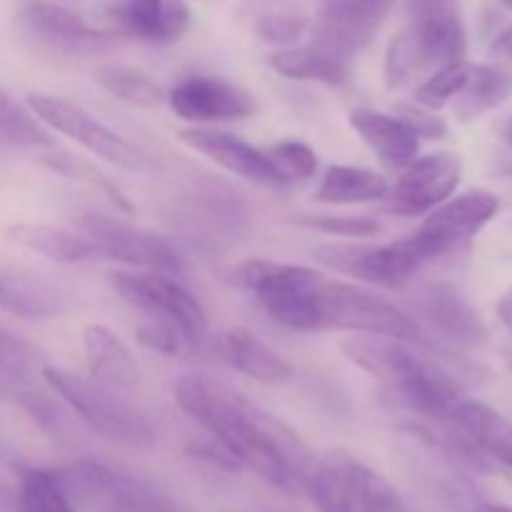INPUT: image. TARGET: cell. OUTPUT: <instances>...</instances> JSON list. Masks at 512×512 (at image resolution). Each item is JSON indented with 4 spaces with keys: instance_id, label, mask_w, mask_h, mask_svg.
Returning a JSON list of instances; mask_svg holds the SVG:
<instances>
[{
    "instance_id": "1",
    "label": "cell",
    "mask_w": 512,
    "mask_h": 512,
    "mask_svg": "<svg viewBox=\"0 0 512 512\" xmlns=\"http://www.w3.org/2000/svg\"><path fill=\"white\" fill-rule=\"evenodd\" d=\"M175 403L215 443L223 445L240 468H250L273 488L305 495L315 460L303 440L238 390L205 375H185L175 383Z\"/></svg>"
},
{
    "instance_id": "2",
    "label": "cell",
    "mask_w": 512,
    "mask_h": 512,
    "mask_svg": "<svg viewBox=\"0 0 512 512\" xmlns=\"http://www.w3.org/2000/svg\"><path fill=\"white\" fill-rule=\"evenodd\" d=\"M233 278L283 328L300 333L323 330V290L328 278L315 268L253 258L238 265Z\"/></svg>"
},
{
    "instance_id": "3",
    "label": "cell",
    "mask_w": 512,
    "mask_h": 512,
    "mask_svg": "<svg viewBox=\"0 0 512 512\" xmlns=\"http://www.w3.org/2000/svg\"><path fill=\"white\" fill-rule=\"evenodd\" d=\"M40 373L45 385L100 438L135 450H150L158 440L150 420L93 375L85 378L53 365H43Z\"/></svg>"
},
{
    "instance_id": "4",
    "label": "cell",
    "mask_w": 512,
    "mask_h": 512,
    "mask_svg": "<svg viewBox=\"0 0 512 512\" xmlns=\"http://www.w3.org/2000/svg\"><path fill=\"white\" fill-rule=\"evenodd\" d=\"M305 495L318 512H403L383 475L348 453H328L310 470Z\"/></svg>"
},
{
    "instance_id": "5",
    "label": "cell",
    "mask_w": 512,
    "mask_h": 512,
    "mask_svg": "<svg viewBox=\"0 0 512 512\" xmlns=\"http://www.w3.org/2000/svg\"><path fill=\"white\" fill-rule=\"evenodd\" d=\"M323 330L385 335L418 348H433L428 330L413 315L400 310L390 300L343 280H325Z\"/></svg>"
},
{
    "instance_id": "6",
    "label": "cell",
    "mask_w": 512,
    "mask_h": 512,
    "mask_svg": "<svg viewBox=\"0 0 512 512\" xmlns=\"http://www.w3.org/2000/svg\"><path fill=\"white\" fill-rule=\"evenodd\" d=\"M115 293L128 305L145 315H158L178 325L190 348H198L208 340V315L200 300L173 275L155 270L115 268L108 273Z\"/></svg>"
},
{
    "instance_id": "7",
    "label": "cell",
    "mask_w": 512,
    "mask_h": 512,
    "mask_svg": "<svg viewBox=\"0 0 512 512\" xmlns=\"http://www.w3.org/2000/svg\"><path fill=\"white\" fill-rule=\"evenodd\" d=\"M25 105L33 110V115L40 123L48 125L55 133L68 135L70 140L83 145L90 155H98L105 163L118 165L123 170H135V173L150 168L148 155L140 153L123 135L110 130L108 125L100 123L95 115H90L80 105L58 98V95L45 93H30Z\"/></svg>"
},
{
    "instance_id": "8",
    "label": "cell",
    "mask_w": 512,
    "mask_h": 512,
    "mask_svg": "<svg viewBox=\"0 0 512 512\" xmlns=\"http://www.w3.org/2000/svg\"><path fill=\"white\" fill-rule=\"evenodd\" d=\"M315 260L335 273L353 275L355 280L378 285V288H400L415 275V270L430 263L413 235L395 243H325L315 248Z\"/></svg>"
},
{
    "instance_id": "9",
    "label": "cell",
    "mask_w": 512,
    "mask_h": 512,
    "mask_svg": "<svg viewBox=\"0 0 512 512\" xmlns=\"http://www.w3.org/2000/svg\"><path fill=\"white\" fill-rule=\"evenodd\" d=\"M78 228L93 243L100 258L115 260L125 268L155 270V273L168 275L180 273V268H183L180 255L175 253V248L163 235L135 228V225L113 218V215L83 213L78 218Z\"/></svg>"
},
{
    "instance_id": "10",
    "label": "cell",
    "mask_w": 512,
    "mask_h": 512,
    "mask_svg": "<svg viewBox=\"0 0 512 512\" xmlns=\"http://www.w3.org/2000/svg\"><path fill=\"white\" fill-rule=\"evenodd\" d=\"M498 208V195L490 190H468L458 198L450 195L445 203L425 215L413 238L433 263L443 255L465 248L498 215Z\"/></svg>"
},
{
    "instance_id": "11",
    "label": "cell",
    "mask_w": 512,
    "mask_h": 512,
    "mask_svg": "<svg viewBox=\"0 0 512 512\" xmlns=\"http://www.w3.org/2000/svg\"><path fill=\"white\" fill-rule=\"evenodd\" d=\"M393 5L395 0H323L313 25V45L340 60L363 53Z\"/></svg>"
},
{
    "instance_id": "12",
    "label": "cell",
    "mask_w": 512,
    "mask_h": 512,
    "mask_svg": "<svg viewBox=\"0 0 512 512\" xmlns=\"http://www.w3.org/2000/svg\"><path fill=\"white\" fill-rule=\"evenodd\" d=\"M463 178V160L455 153H433L415 158L403 168L395 185L388 188V208L393 213L413 218L428 215L458 190Z\"/></svg>"
},
{
    "instance_id": "13",
    "label": "cell",
    "mask_w": 512,
    "mask_h": 512,
    "mask_svg": "<svg viewBox=\"0 0 512 512\" xmlns=\"http://www.w3.org/2000/svg\"><path fill=\"white\" fill-rule=\"evenodd\" d=\"M168 103L180 120L193 125L230 123L255 113V100L240 85L215 75H190L168 93Z\"/></svg>"
},
{
    "instance_id": "14",
    "label": "cell",
    "mask_w": 512,
    "mask_h": 512,
    "mask_svg": "<svg viewBox=\"0 0 512 512\" xmlns=\"http://www.w3.org/2000/svg\"><path fill=\"white\" fill-rule=\"evenodd\" d=\"M20 18L33 38L65 55H93L113 45V35L50 0H28Z\"/></svg>"
},
{
    "instance_id": "15",
    "label": "cell",
    "mask_w": 512,
    "mask_h": 512,
    "mask_svg": "<svg viewBox=\"0 0 512 512\" xmlns=\"http://www.w3.org/2000/svg\"><path fill=\"white\" fill-rule=\"evenodd\" d=\"M380 398L393 410H408L435 423H450L455 408L463 400V388L448 370L430 360L420 373L383 385Z\"/></svg>"
},
{
    "instance_id": "16",
    "label": "cell",
    "mask_w": 512,
    "mask_h": 512,
    "mask_svg": "<svg viewBox=\"0 0 512 512\" xmlns=\"http://www.w3.org/2000/svg\"><path fill=\"white\" fill-rule=\"evenodd\" d=\"M415 310L430 328L453 343L468 345V348H483L488 343V325L483 323L475 305L453 283L435 280V283L423 285L415 295Z\"/></svg>"
},
{
    "instance_id": "17",
    "label": "cell",
    "mask_w": 512,
    "mask_h": 512,
    "mask_svg": "<svg viewBox=\"0 0 512 512\" xmlns=\"http://www.w3.org/2000/svg\"><path fill=\"white\" fill-rule=\"evenodd\" d=\"M178 138L190 150H198L200 155L210 158L220 168L228 170V173L238 175V178L260 185H280L265 150L253 148L250 143L240 140L238 135L225 133V130L203 128V125H193V128L180 130Z\"/></svg>"
},
{
    "instance_id": "18",
    "label": "cell",
    "mask_w": 512,
    "mask_h": 512,
    "mask_svg": "<svg viewBox=\"0 0 512 512\" xmlns=\"http://www.w3.org/2000/svg\"><path fill=\"white\" fill-rule=\"evenodd\" d=\"M340 350H343L350 363L378 378L383 385L410 378V375L420 373L430 363V358L413 350L410 343L385 338V335L353 333L340 343Z\"/></svg>"
},
{
    "instance_id": "19",
    "label": "cell",
    "mask_w": 512,
    "mask_h": 512,
    "mask_svg": "<svg viewBox=\"0 0 512 512\" xmlns=\"http://www.w3.org/2000/svg\"><path fill=\"white\" fill-rule=\"evenodd\" d=\"M120 33L145 43H175L190 25L185 0H123L113 10Z\"/></svg>"
},
{
    "instance_id": "20",
    "label": "cell",
    "mask_w": 512,
    "mask_h": 512,
    "mask_svg": "<svg viewBox=\"0 0 512 512\" xmlns=\"http://www.w3.org/2000/svg\"><path fill=\"white\" fill-rule=\"evenodd\" d=\"M350 128L388 168L403 170L418 158L420 138L398 118L380 110L358 108L348 115Z\"/></svg>"
},
{
    "instance_id": "21",
    "label": "cell",
    "mask_w": 512,
    "mask_h": 512,
    "mask_svg": "<svg viewBox=\"0 0 512 512\" xmlns=\"http://www.w3.org/2000/svg\"><path fill=\"white\" fill-rule=\"evenodd\" d=\"M83 353L90 375L100 383L110 388H135L140 383V368L133 350L108 325H85Z\"/></svg>"
},
{
    "instance_id": "22",
    "label": "cell",
    "mask_w": 512,
    "mask_h": 512,
    "mask_svg": "<svg viewBox=\"0 0 512 512\" xmlns=\"http://www.w3.org/2000/svg\"><path fill=\"white\" fill-rule=\"evenodd\" d=\"M223 355L238 373L255 383L283 385L295 375L283 355L245 328H233L223 335Z\"/></svg>"
},
{
    "instance_id": "23",
    "label": "cell",
    "mask_w": 512,
    "mask_h": 512,
    "mask_svg": "<svg viewBox=\"0 0 512 512\" xmlns=\"http://www.w3.org/2000/svg\"><path fill=\"white\" fill-rule=\"evenodd\" d=\"M453 423L473 440L475 448L512 468V423L480 400L463 398L453 413Z\"/></svg>"
},
{
    "instance_id": "24",
    "label": "cell",
    "mask_w": 512,
    "mask_h": 512,
    "mask_svg": "<svg viewBox=\"0 0 512 512\" xmlns=\"http://www.w3.org/2000/svg\"><path fill=\"white\" fill-rule=\"evenodd\" d=\"M388 178L358 165H328L313 198L325 205H360L383 200L388 195Z\"/></svg>"
},
{
    "instance_id": "25",
    "label": "cell",
    "mask_w": 512,
    "mask_h": 512,
    "mask_svg": "<svg viewBox=\"0 0 512 512\" xmlns=\"http://www.w3.org/2000/svg\"><path fill=\"white\" fill-rule=\"evenodd\" d=\"M8 238L13 240L15 245H20V248L33 250V253L63 265L83 263V260H90L98 255L93 243H90L83 233H73V230H65L60 228V225H10Z\"/></svg>"
},
{
    "instance_id": "26",
    "label": "cell",
    "mask_w": 512,
    "mask_h": 512,
    "mask_svg": "<svg viewBox=\"0 0 512 512\" xmlns=\"http://www.w3.org/2000/svg\"><path fill=\"white\" fill-rule=\"evenodd\" d=\"M512 95V73L498 65H473L468 83L453 100L455 118L463 123L483 118L485 113L503 105Z\"/></svg>"
},
{
    "instance_id": "27",
    "label": "cell",
    "mask_w": 512,
    "mask_h": 512,
    "mask_svg": "<svg viewBox=\"0 0 512 512\" xmlns=\"http://www.w3.org/2000/svg\"><path fill=\"white\" fill-rule=\"evenodd\" d=\"M268 63L275 73L290 80H310V83H323L340 88L348 83V68L345 60L325 53V50L308 45V48H283L268 55Z\"/></svg>"
},
{
    "instance_id": "28",
    "label": "cell",
    "mask_w": 512,
    "mask_h": 512,
    "mask_svg": "<svg viewBox=\"0 0 512 512\" xmlns=\"http://www.w3.org/2000/svg\"><path fill=\"white\" fill-rule=\"evenodd\" d=\"M93 80L105 93L123 100V103L135 105V108H155V105L168 100L163 85L148 78L143 70L128 68V65H100V68H95Z\"/></svg>"
},
{
    "instance_id": "29",
    "label": "cell",
    "mask_w": 512,
    "mask_h": 512,
    "mask_svg": "<svg viewBox=\"0 0 512 512\" xmlns=\"http://www.w3.org/2000/svg\"><path fill=\"white\" fill-rule=\"evenodd\" d=\"M55 138L28 105H20L0 90V145L13 148H53Z\"/></svg>"
},
{
    "instance_id": "30",
    "label": "cell",
    "mask_w": 512,
    "mask_h": 512,
    "mask_svg": "<svg viewBox=\"0 0 512 512\" xmlns=\"http://www.w3.org/2000/svg\"><path fill=\"white\" fill-rule=\"evenodd\" d=\"M0 308L18 315V318L43 320L58 315L60 310H63V303H60L58 293L45 288L43 283H33V280L18 278V275H13V278H5L3 275V298H0Z\"/></svg>"
},
{
    "instance_id": "31",
    "label": "cell",
    "mask_w": 512,
    "mask_h": 512,
    "mask_svg": "<svg viewBox=\"0 0 512 512\" xmlns=\"http://www.w3.org/2000/svg\"><path fill=\"white\" fill-rule=\"evenodd\" d=\"M18 512H73L55 470L23 468L18 473Z\"/></svg>"
},
{
    "instance_id": "32",
    "label": "cell",
    "mask_w": 512,
    "mask_h": 512,
    "mask_svg": "<svg viewBox=\"0 0 512 512\" xmlns=\"http://www.w3.org/2000/svg\"><path fill=\"white\" fill-rule=\"evenodd\" d=\"M470 73H473V63H468L465 58L448 65H440V68H435V73L420 85L418 93H415V100L428 110L445 108V105L453 103V100L458 98L460 90L468 83Z\"/></svg>"
},
{
    "instance_id": "33",
    "label": "cell",
    "mask_w": 512,
    "mask_h": 512,
    "mask_svg": "<svg viewBox=\"0 0 512 512\" xmlns=\"http://www.w3.org/2000/svg\"><path fill=\"white\" fill-rule=\"evenodd\" d=\"M265 155H268L280 185L303 183V180L313 178L315 170H318V155L310 145L300 143V140H283V143L265 150Z\"/></svg>"
},
{
    "instance_id": "34",
    "label": "cell",
    "mask_w": 512,
    "mask_h": 512,
    "mask_svg": "<svg viewBox=\"0 0 512 512\" xmlns=\"http://www.w3.org/2000/svg\"><path fill=\"white\" fill-rule=\"evenodd\" d=\"M135 338L145 345L148 350H155L160 355H178L183 350V345H188V340L183 338V333L178 330V325L170 323V320L158 318V315H145L143 320L135 328Z\"/></svg>"
},
{
    "instance_id": "35",
    "label": "cell",
    "mask_w": 512,
    "mask_h": 512,
    "mask_svg": "<svg viewBox=\"0 0 512 512\" xmlns=\"http://www.w3.org/2000/svg\"><path fill=\"white\" fill-rule=\"evenodd\" d=\"M295 223L303 228L320 230L325 235H340V238H370L380 230V225L373 218L363 215H300Z\"/></svg>"
},
{
    "instance_id": "36",
    "label": "cell",
    "mask_w": 512,
    "mask_h": 512,
    "mask_svg": "<svg viewBox=\"0 0 512 512\" xmlns=\"http://www.w3.org/2000/svg\"><path fill=\"white\" fill-rule=\"evenodd\" d=\"M308 18L293 13H270L255 23V35L263 43L280 45V48H293L308 30Z\"/></svg>"
},
{
    "instance_id": "37",
    "label": "cell",
    "mask_w": 512,
    "mask_h": 512,
    "mask_svg": "<svg viewBox=\"0 0 512 512\" xmlns=\"http://www.w3.org/2000/svg\"><path fill=\"white\" fill-rule=\"evenodd\" d=\"M38 360L40 353L28 340L18 338L0 325V370L3 373L13 375V378H28L38 368Z\"/></svg>"
},
{
    "instance_id": "38",
    "label": "cell",
    "mask_w": 512,
    "mask_h": 512,
    "mask_svg": "<svg viewBox=\"0 0 512 512\" xmlns=\"http://www.w3.org/2000/svg\"><path fill=\"white\" fill-rule=\"evenodd\" d=\"M395 115H398L418 138L440 140L448 135V125L443 123V118L435 115V110L423 108V105H420V108H415V105H398V108H395Z\"/></svg>"
},
{
    "instance_id": "39",
    "label": "cell",
    "mask_w": 512,
    "mask_h": 512,
    "mask_svg": "<svg viewBox=\"0 0 512 512\" xmlns=\"http://www.w3.org/2000/svg\"><path fill=\"white\" fill-rule=\"evenodd\" d=\"M410 18L413 23H425V20H443L458 18V0H408Z\"/></svg>"
},
{
    "instance_id": "40",
    "label": "cell",
    "mask_w": 512,
    "mask_h": 512,
    "mask_svg": "<svg viewBox=\"0 0 512 512\" xmlns=\"http://www.w3.org/2000/svg\"><path fill=\"white\" fill-rule=\"evenodd\" d=\"M490 60H493V65H498V68L510 70L512 73V25L505 28L503 33L490 43Z\"/></svg>"
},
{
    "instance_id": "41",
    "label": "cell",
    "mask_w": 512,
    "mask_h": 512,
    "mask_svg": "<svg viewBox=\"0 0 512 512\" xmlns=\"http://www.w3.org/2000/svg\"><path fill=\"white\" fill-rule=\"evenodd\" d=\"M498 318L505 325V330L512 335V295H505L498 303Z\"/></svg>"
},
{
    "instance_id": "42",
    "label": "cell",
    "mask_w": 512,
    "mask_h": 512,
    "mask_svg": "<svg viewBox=\"0 0 512 512\" xmlns=\"http://www.w3.org/2000/svg\"><path fill=\"white\" fill-rule=\"evenodd\" d=\"M498 170H500V173H503V175H512V153L503 155V158H500Z\"/></svg>"
},
{
    "instance_id": "43",
    "label": "cell",
    "mask_w": 512,
    "mask_h": 512,
    "mask_svg": "<svg viewBox=\"0 0 512 512\" xmlns=\"http://www.w3.org/2000/svg\"><path fill=\"white\" fill-rule=\"evenodd\" d=\"M473 512H512V508H505V505H480V508Z\"/></svg>"
},
{
    "instance_id": "44",
    "label": "cell",
    "mask_w": 512,
    "mask_h": 512,
    "mask_svg": "<svg viewBox=\"0 0 512 512\" xmlns=\"http://www.w3.org/2000/svg\"><path fill=\"white\" fill-rule=\"evenodd\" d=\"M505 140H508L510 148H512V120L508 123V128H505Z\"/></svg>"
},
{
    "instance_id": "45",
    "label": "cell",
    "mask_w": 512,
    "mask_h": 512,
    "mask_svg": "<svg viewBox=\"0 0 512 512\" xmlns=\"http://www.w3.org/2000/svg\"><path fill=\"white\" fill-rule=\"evenodd\" d=\"M0 298H3V273H0Z\"/></svg>"
},
{
    "instance_id": "46",
    "label": "cell",
    "mask_w": 512,
    "mask_h": 512,
    "mask_svg": "<svg viewBox=\"0 0 512 512\" xmlns=\"http://www.w3.org/2000/svg\"><path fill=\"white\" fill-rule=\"evenodd\" d=\"M508 365H510V370H512V350L508 353Z\"/></svg>"
},
{
    "instance_id": "47",
    "label": "cell",
    "mask_w": 512,
    "mask_h": 512,
    "mask_svg": "<svg viewBox=\"0 0 512 512\" xmlns=\"http://www.w3.org/2000/svg\"><path fill=\"white\" fill-rule=\"evenodd\" d=\"M503 3H505V5H508V8H512V0H503Z\"/></svg>"
}]
</instances>
